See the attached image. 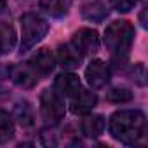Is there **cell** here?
<instances>
[{"label":"cell","mask_w":148,"mask_h":148,"mask_svg":"<svg viewBox=\"0 0 148 148\" xmlns=\"http://www.w3.org/2000/svg\"><path fill=\"white\" fill-rule=\"evenodd\" d=\"M108 129L117 141L136 145L146 132V119L139 110H119L110 117Z\"/></svg>","instance_id":"1"},{"label":"cell","mask_w":148,"mask_h":148,"mask_svg":"<svg viewBox=\"0 0 148 148\" xmlns=\"http://www.w3.org/2000/svg\"><path fill=\"white\" fill-rule=\"evenodd\" d=\"M134 42V26L129 21H113L105 30V45L115 61H124Z\"/></svg>","instance_id":"2"},{"label":"cell","mask_w":148,"mask_h":148,"mask_svg":"<svg viewBox=\"0 0 148 148\" xmlns=\"http://www.w3.org/2000/svg\"><path fill=\"white\" fill-rule=\"evenodd\" d=\"M49 32V23L35 14V12H26L21 16V52L30 51L35 47Z\"/></svg>","instance_id":"3"},{"label":"cell","mask_w":148,"mask_h":148,"mask_svg":"<svg viewBox=\"0 0 148 148\" xmlns=\"http://www.w3.org/2000/svg\"><path fill=\"white\" fill-rule=\"evenodd\" d=\"M64 101L63 96H59L54 89H45L40 94V113L47 122L58 124L64 119Z\"/></svg>","instance_id":"4"},{"label":"cell","mask_w":148,"mask_h":148,"mask_svg":"<svg viewBox=\"0 0 148 148\" xmlns=\"http://www.w3.org/2000/svg\"><path fill=\"white\" fill-rule=\"evenodd\" d=\"M86 80L92 89H103L110 82V68L103 59H92L86 68Z\"/></svg>","instance_id":"5"},{"label":"cell","mask_w":148,"mask_h":148,"mask_svg":"<svg viewBox=\"0 0 148 148\" xmlns=\"http://www.w3.org/2000/svg\"><path fill=\"white\" fill-rule=\"evenodd\" d=\"M71 44L82 54H94L99 51V35L92 28H80L73 33Z\"/></svg>","instance_id":"6"},{"label":"cell","mask_w":148,"mask_h":148,"mask_svg":"<svg viewBox=\"0 0 148 148\" xmlns=\"http://www.w3.org/2000/svg\"><path fill=\"white\" fill-rule=\"evenodd\" d=\"M9 75H11V80L18 87H23V89H32L38 82V73L30 63L12 66L11 71H9Z\"/></svg>","instance_id":"7"},{"label":"cell","mask_w":148,"mask_h":148,"mask_svg":"<svg viewBox=\"0 0 148 148\" xmlns=\"http://www.w3.org/2000/svg\"><path fill=\"white\" fill-rule=\"evenodd\" d=\"M56 59H58L59 66H63L64 70H75V68H79L82 64L84 54L70 42V44H64V45L58 47Z\"/></svg>","instance_id":"8"},{"label":"cell","mask_w":148,"mask_h":148,"mask_svg":"<svg viewBox=\"0 0 148 148\" xmlns=\"http://www.w3.org/2000/svg\"><path fill=\"white\" fill-rule=\"evenodd\" d=\"M98 105V96L92 92V91H89V89H79L75 94L71 96V101H70V108H71V112L73 113H89V112H92V108Z\"/></svg>","instance_id":"9"},{"label":"cell","mask_w":148,"mask_h":148,"mask_svg":"<svg viewBox=\"0 0 148 148\" xmlns=\"http://www.w3.org/2000/svg\"><path fill=\"white\" fill-rule=\"evenodd\" d=\"M82 87L79 77L71 71H64V73H59L54 80V91L63 96V98H71L79 89Z\"/></svg>","instance_id":"10"},{"label":"cell","mask_w":148,"mask_h":148,"mask_svg":"<svg viewBox=\"0 0 148 148\" xmlns=\"http://www.w3.org/2000/svg\"><path fill=\"white\" fill-rule=\"evenodd\" d=\"M30 64L37 70L38 75H49V73H52V70L56 66V58L47 47H44V49L37 51V54L32 58Z\"/></svg>","instance_id":"11"},{"label":"cell","mask_w":148,"mask_h":148,"mask_svg":"<svg viewBox=\"0 0 148 148\" xmlns=\"http://www.w3.org/2000/svg\"><path fill=\"white\" fill-rule=\"evenodd\" d=\"M40 9L51 18H63L71 9V0H40Z\"/></svg>","instance_id":"12"},{"label":"cell","mask_w":148,"mask_h":148,"mask_svg":"<svg viewBox=\"0 0 148 148\" xmlns=\"http://www.w3.org/2000/svg\"><path fill=\"white\" fill-rule=\"evenodd\" d=\"M105 125H106V122H105L103 115H87L82 120L80 129H82V134H86L87 138H98L103 134Z\"/></svg>","instance_id":"13"},{"label":"cell","mask_w":148,"mask_h":148,"mask_svg":"<svg viewBox=\"0 0 148 148\" xmlns=\"http://www.w3.org/2000/svg\"><path fill=\"white\" fill-rule=\"evenodd\" d=\"M108 11L101 0H86L82 5V16L89 21H103Z\"/></svg>","instance_id":"14"},{"label":"cell","mask_w":148,"mask_h":148,"mask_svg":"<svg viewBox=\"0 0 148 148\" xmlns=\"http://www.w3.org/2000/svg\"><path fill=\"white\" fill-rule=\"evenodd\" d=\"M16 30L9 25V23H2L0 25V56H5L9 52H12V49L16 47Z\"/></svg>","instance_id":"15"},{"label":"cell","mask_w":148,"mask_h":148,"mask_svg":"<svg viewBox=\"0 0 148 148\" xmlns=\"http://www.w3.org/2000/svg\"><path fill=\"white\" fill-rule=\"evenodd\" d=\"M14 117H16V120H18L21 125H25V127L33 125V112H32V108L28 106V103H18L16 108H14Z\"/></svg>","instance_id":"16"},{"label":"cell","mask_w":148,"mask_h":148,"mask_svg":"<svg viewBox=\"0 0 148 148\" xmlns=\"http://www.w3.org/2000/svg\"><path fill=\"white\" fill-rule=\"evenodd\" d=\"M14 134V120L9 113L0 112V139L5 141Z\"/></svg>","instance_id":"17"},{"label":"cell","mask_w":148,"mask_h":148,"mask_svg":"<svg viewBox=\"0 0 148 148\" xmlns=\"http://www.w3.org/2000/svg\"><path fill=\"white\" fill-rule=\"evenodd\" d=\"M106 99L112 103H129L132 99V92L127 87H115L106 94Z\"/></svg>","instance_id":"18"},{"label":"cell","mask_w":148,"mask_h":148,"mask_svg":"<svg viewBox=\"0 0 148 148\" xmlns=\"http://www.w3.org/2000/svg\"><path fill=\"white\" fill-rule=\"evenodd\" d=\"M138 0H110L112 7L117 11V12H129L131 9H134Z\"/></svg>","instance_id":"19"},{"label":"cell","mask_w":148,"mask_h":148,"mask_svg":"<svg viewBox=\"0 0 148 148\" xmlns=\"http://www.w3.org/2000/svg\"><path fill=\"white\" fill-rule=\"evenodd\" d=\"M7 9V0H0V12H4Z\"/></svg>","instance_id":"20"}]
</instances>
